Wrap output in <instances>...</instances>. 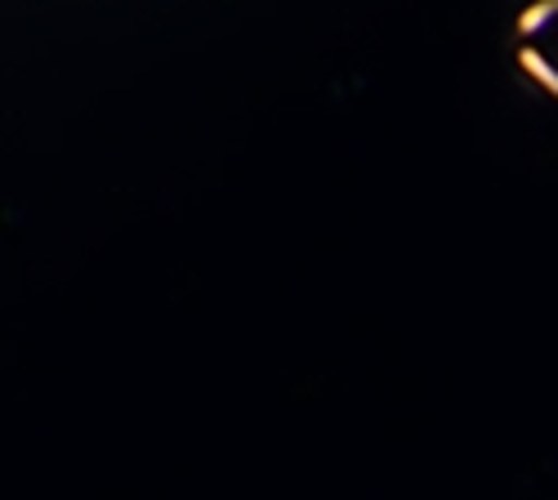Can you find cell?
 Segmentation results:
<instances>
[{
    "label": "cell",
    "mask_w": 558,
    "mask_h": 500,
    "mask_svg": "<svg viewBox=\"0 0 558 500\" xmlns=\"http://www.w3.org/2000/svg\"><path fill=\"white\" fill-rule=\"evenodd\" d=\"M514 59L532 85L558 99V0H536L514 23Z\"/></svg>",
    "instance_id": "1"
}]
</instances>
